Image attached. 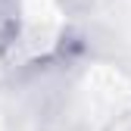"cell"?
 <instances>
[{
  "instance_id": "6da1fadb",
  "label": "cell",
  "mask_w": 131,
  "mask_h": 131,
  "mask_svg": "<svg viewBox=\"0 0 131 131\" xmlns=\"http://www.w3.org/2000/svg\"><path fill=\"white\" fill-rule=\"evenodd\" d=\"M19 25H22V6L19 0H0V53L9 50L19 38Z\"/></svg>"
}]
</instances>
